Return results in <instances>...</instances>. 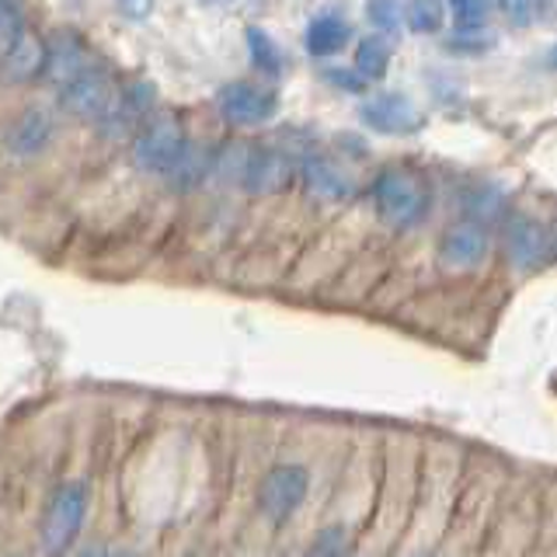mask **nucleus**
I'll return each mask as SVG.
<instances>
[{
    "instance_id": "obj_12",
    "label": "nucleus",
    "mask_w": 557,
    "mask_h": 557,
    "mask_svg": "<svg viewBox=\"0 0 557 557\" xmlns=\"http://www.w3.org/2000/svg\"><path fill=\"white\" fill-rule=\"evenodd\" d=\"M0 66H4V77L14 81V84H25L32 77L46 74L49 66V49L42 46V39L35 32H22L17 39L11 42V49L4 52V60H0Z\"/></svg>"
},
{
    "instance_id": "obj_27",
    "label": "nucleus",
    "mask_w": 557,
    "mask_h": 557,
    "mask_svg": "<svg viewBox=\"0 0 557 557\" xmlns=\"http://www.w3.org/2000/svg\"><path fill=\"white\" fill-rule=\"evenodd\" d=\"M547 66H550V70H557V46L550 49V57H547Z\"/></svg>"
},
{
    "instance_id": "obj_9",
    "label": "nucleus",
    "mask_w": 557,
    "mask_h": 557,
    "mask_svg": "<svg viewBox=\"0 0 557 557\" xmlns=\"http://www.w3.org/2000/svg\"><path fill=\"white\" fill-rule=\"evenodd\" d=\"M487 251H492V240H487V231L481 223H457L440 240V261L453 272L478 269Z\"/></svg>"
},
{
    "instance_id": "obj_6",
    "label": "nucleus",
    "mask_w": 557,
    "mask_h": 557,
    "mask_svg": "<svg viewBox=\"0 0 557 557\" xmlns=\"http://www.w3.org/2000/svg\"><path fill=\"white\" fill-rule=\"evenodd\" d=\"M307 484H310L307 470L296 467V463H283V467L269 470L265 481L258 484V509H261V516L272 519V522L289 519L304 505Z\"/></svg>"
},
{
    "instance_id": "obj_25",
    "label": "nucleus",
    "mask_w": 557,
    "mask_h": 557,
    "mask_svg": "<svg viewBox=\"0 0 557 557\" xmlns=\"http://www.w3.org/2000/svg\"><path fill=\"white\" fill-rule=\"evenodd\" d=\"M119 11L139 22V17H147L153 11V0H119Z\"/></svg>"
},
{
    "instance_id": "obj_1",
    "label": "nucleus",
    "mask_w": 557,
    "mask_h": 557,
    "mask_svg": "<svg viewBox=\"0 0 557 557\" xmlns=\"http://www.w3.org/2000/svg\"><path fill=\"white\" fill-rule=\"evenodd\" d=\"M57 95L70 115L91 119L101 126V119L112 112V104L119 98V87L109 74V66L95 57H87L63 84H57Z\"/></svg>"
},
{
    "instance_id": "obj_18",
    "label": "nucleus",
    "mask_w": 557,
    "mask_h": 557,
    "mask_svg": "<svg viewBox=\"0 0 557 557\" xmlns=\"http://www.w3.org/2000/svg\"><path fill=\"white\" fill-rule=\"evenodd\" d=\"M408 28L418 35H435L446 25V4L443 0H408Z\"/></svg>"
},
{
    "instance_id": "obj_29",
    "label": "nucleus",
    "mask_w": 557,
    "mask_h": 557,
    "mask_svg": "<svg viewBox=\"0 0 557 557\" xmlns=\"http://www.w3.org/2000/svg\"><path fill=\"white\" fill-rule=\"evenodd\" d=\"M0 60H4V57H0Z\"/></svg>"
},
{
    "instance_id": "obj_22",
    "label": "nucleus",
    "mask_w": 557,
    "mask_h": 557,
    "mask_svg": "<svg viewBox=\"0 0 557 557\" xmlns=\"http://www.w3.org/2000/svg\"><path fill=\"white\" fill-rule=\"evenodd\" d=\"M366 17H370V25L380 28L383 35H394L400 28V4L397 0H370V4H366Z\"/></svg>"
},
{
    "instance_id": "obj_20",
    "label": "nucleus",
    "mask_w": 557,
    "mask_h": 557,
    "mask_svg": "<svg viewBox=\"0 0 557 557\" xmlns=\"http://www.w3.org/2000/svg\"><path fill=\"white\" fill-rule=\"evenodd\" d=\"M22 32H28L25 25V0H0V57L11 49V42Z\"/></svg>"
},
{
    "instance_id": "obj_3",
    "label": "nucleus",
    "mask_w": 557,
    "mask_h": 557,
    "mask_svg": "<svg viewBox=\"0 0 557 557\" xmlns=\"http://www.w3.org/2000/svg\"><path fill=\"white\" fill-rule=\"evenodd\" d=\"M373 202H376L380 220L400 231V226H411L422 220L429 196H425V185L418 182L411 171L391 168L373 182Z\"/></svg>"
},
{
    "instance_id": "obj_26",
    "label": "nucleus",
    "mask_w": 557,
    "mask_h": 557,
    "mask_svg": "<svg viewBox=\"0 0 557 557\" xmlns=\"http://www.w3.org/2000/svg\"><path fill=\"white\" fill-rule=\"evenodd\" d=\"M81 557H115V554H109V550H104V547H87Z\"/></svg>"
},
{
    "instance_id": "obj_5",
    "label": "nucleus",
    "mask_w": 557,
    "mask_h": 557,
    "mask_svg": "<svg viewBox=\"0 0 557 557\" xmlns=\"http://www.w3.org/2000/svg\"><path fill=\"white\" fill-rule=\"evenodd\" d=\"M216 109L234 126H261V122H269L278 112V95L272 87L234 81L216 91Z\"/></svg>"
},
{
    "instance_id": "obj_15",
    "label": "nucleus",
    "mask_w": 557,
    "mask_h": 557,
    "mask_svg": "<svg viewBox=\"0 0 557 557\" xmlns=\"http://www.w3.org/2000/svg\"><path fill=\"white\" fill-rule=\"evenodd\" d=\"M348 39H352V28H348V22L338 14H318L304 32V46L310 57H318V60L342 52Z\"/></svg>"
},
{
    "instance_id": "obj_8",
    "label": "nucleus",
    "mask_w": 557,
    "mask_h": 557,
    "mask_svg": "<svg viewBox=\"0 0 557 557\" xmlns=\"http://www.w3.org/2000/svg\"><path fill=\"white\" fill-rule=\"evenodd\" d=\"M505 248H509V261L519 272H533L550 258L554 240L544 231V223H536L533 216H512L509 231H505Z\"/></svg>"
},
{
    "instance_id": "obj_10",
    "label": "nucleus",
    "mask_w": 557,
    "mask_h": 557,
    "mask_svg": "<svg viewBox=\"0 0 557 557\" xmlns=\"http://www.w3.org/2000/svg\"><path fill=\"white\" fill-rule=\"evenodd\" d=\"M52 133H57V122L46 109H25L8 126L4 144L14 157H35L52 144Z\"/></svg>"
},
{
    "instance_id": "obj_21",
    "label": "nucleus",
    "mask_w": 557,
    "mask_h": 557,
    "mask_svg": "<svg viewBox=\"0 0 557 557\" xmlns=\"http://www.w3.org/2000/svg\"><path fill=\"white\" fill-rule=\"evenodd\" d=\"M449 11L457 17L460 32H478L487 22L492 4H487V0H449Z\"/></svg>"
},
{
    "instance_id": "obj_7",
    "label": "nucleus",
    "mask_w": 557,
    "mask_h": 557,
    "mask_svg": "<svg viewBox=\"0 0 557 557\" xmlns=\"http://www.w3.org/2000/svg\"><path fill=\"white\" fill-rule=\"evenodd\" d=\"M362 126H370L373 133L383 136H408L414 129H422V112L408 95H373L370 101L359 109Z\"/></svg>"
},
{
    "instance_id": "obj_13",
    "label": "nucleus",
    "mask_w": 557,
    "mask_h": 557,
    "mask_svg": "<svg viewBox=\"0 0 557 557\" xmlns=\"http://www.w3.org/2000/svg\"><path fill=\"white\" fill-rule=\"evenodd\" d=\"M304 182L310 188V196H318L324 202H338L352 196V178L335 161H327V157H307Z\"/></svg>"
},
{
    "instance_id": "obj_2",
    "label": "nucleus",
    "mask_w": 557,
    "mask_h": 557,
    "mask_svg": "<svg viewBox=\"0 0 557 557\" xmlns=\"http://www.w3.org/2000/svg\"><path fill=\"white\" fill-rule=\"evenodd\" d=\"M87 516V484L84 481H66L52 492L46 512H42V550L46 557H60L74 547V540L84 527Z\"/></svg>"
},
{
    "instance_id": "obj_4",
    "label": "nucleus",
    "mask_w": 557,
    "mask_h": 557,
    "mask_svg": "<svg viewBox=\"0 0 557 557\" xmlns=\"http://www.w3.org/2000/svg\"><path fill=\"white\" fill-rule=\"evenodd\" d=\"M185 150H188V139H185L182 122L164 115L139 129L136 144H133V161H136V168H144L150 174H171Z\"/></svg>"
},
{
    "instance_id": "obj_28",
    "label": "nucleus",
    "mask_w": 557,
    "mask_h": 557,
    "mask_svg": "<svg viewBox=\"0 0 557 557\" xmlns=\"http://www.w3.org/2000/svg\"><path fill=\"white\" fill-rule=\"evenodd\" d=\"M202 4H216V0H202Z\"/></svg>"
},
{
    "instance_id": "obj_17",
    "label": "nucleus",
    "mask_w": 557,
    "mask_h": 557,
    "mask_svg": "<svg viewBox=\"0 0 557 557\" xmlns=\"http://www.w3.org/2000/svg\"><path fill=\"white\" fill-rule=\"evenodd\" d=\"M244 39H248L251 63L261 70V74H269V77H278V74H283V66H286L283 49L275 46V39H272V35H269L265 28L251 25L248 32H244Z\"/></svg>"
},
{
    "instance_id": "obj_23",
    "label": "nucleus",
    "mask_w": 557,
    "mask_h": 557,
    "mask_svg": "<svg viewBox=\"0 0 557 557\" xmlns=\"http://www.w3.org/2000/svg\"><path fill=\"white\" fill-rule=\"evenodd\" d=\"M502 4V11L512 17L516 25H527V22H533V17L544 11V0H498Z\"/></svg>"
},
{
    "instance_id": "obj_14",
    "label": "nucleus",
    "mask_w": 557,
    "mask_h": 557,
    "mask_svg": "<svg viewBox=\"0 0 557 557\" xmlns=\"http://www.w3.org/2000/svg\"><path fill=\"white\" fill-rule=\"evenodd\" d=\"M289 178V161L278 150H251L248 153V168H244V185L251 191H261V196H269V191H278Z\"/></svg>"
},
{
    "instance_id": "obj_19",
    "label": "nucleus",
    "mask_w": 557,
    "mask_h": 557,
    "mask_svg": "<svg viewBox=\"0 0 557 557\" xmlns=\"http://www.w3.org/2000/svg\"><path fill=\"white\" fill-rule=\"evenodd\" d=\"M209 168H213L209 153L202 147H191L188 144V150L182 153V161L174 164V171L168 174V178H171V185H178V188H191V185H199L206 178Z\"/></svg>"
},
{
    "instance_id": "obj_24",
    "label": "nucleus",
    "mask_w": 557,
    "mask_h": 557,
    "mask_svg": "<svg viewBox=\"0 0 557 557\" xmlns=\"http://www.w3.org/2000/svg\"><path fill=\"white\" fill-rule=\"evenodd\" d=\"M327 81H335V87H342V91H352V95H359L362 87L370 84L359 74V70H327Z\"/></svg>"
},
{
    "instance_id": "obj_16",
    "label": "nucleus",
    "mask_w": 557,
    "mask_h": 557,
    "mask_svg": "<svg viewBox=\"0 0 557 557\" xmlns=\"http://www.w3.org/2000/svg\"><path fill=\"white\" fill-rule=\"evenodd\" d=\"M356 70L366 81H383L391 70V42L383 35H366L356 46Z\"/></svg>"
},
{
    "instance_id": "obj_11",
    "label": "nucleus",
    "mask_w": 557,
    "mask_h": 557,
    "mask_svg": "<svg viewBox=\"0 0 557 557\" xmlns=\"http://www.w3.org/2000/svg\"><path fill=\"white\" fill-rule=\"evenodd\" d=\"M150 104H153V84L150 81H136V84L119 87V98L112 104V112L101 119V129L109 136L129 133L136 122L150 112Z\"/></svg>"
}]
</instances>
